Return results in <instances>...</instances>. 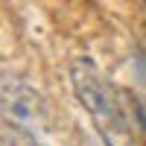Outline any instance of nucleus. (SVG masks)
Instances as JSON below:
<instances>
[{"mask_svg":"<svg viewBox=\"0 0 146 146\" xmlns=\"http://www.w3.org/2000/svg\"><path fill=\"white\" fill-rule=\"evenodd\" d=\"M3 114L12 126L15 123V129H27V126H38L47 120V105H44V96L29 88L27 82H12L6 79L3 82Z\"/></svg>","mask_w":146,"mask_h":146,"instance_id":"obj_2","label":"nucleus"},{"mask_svg":"<svg viewBox=\"0 0 146 146\" xmlns=\"http://www.w3.org/2000/svg\"><path fill=\"white\" fill-rule=\"evenodd\" d=\"M70 85L105 146H135V120L123 102V94L91 58H76L70 64Z\"/></svg>","mask_w":146,"mask_h":146,"instance_id":"obj_1","label":"nucleus"},{"mask_svg":"<svg viewBox=\"0 0 146 146\" xmlns=\"http://www.w3.org/2000/svg\"><path fill=\"white\" fill-rule=\"evenodd\" d=\"M3 146H44V143H38L29 131H23V129L3 126Z\"/></svg>","mask_w":146,"mask_h":146,"instance_id":"obj_3","label":"nucleus"}]
</instances>
